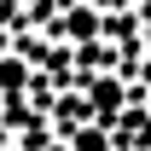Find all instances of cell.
Masks as SVG:
<instances>
[{"label":"cell","mask_w":151,"mask_h":151,"mask_svg":"<svg viewBox=\"0 0 151 151\" xmlns=\"http://www.w3.org/2000/svg\"><path fill=\"white\" fill-rule=\"evenodd\" d=\"M145 47H151V29H145Z\"/></svg>","instance_id":"7a4b0ae2"},{"label":"cell","mask_w":151,"mask_h":151,"mask_svg":"<svg viewBox=\"0 0 151 151\" xmlns=\"http://www.w3.org/2000/svg\"><path fill=\"white\" fill-rule=\"evenodd\" d=\"M70 145H76V151H105V128H76Z\"/></svg>","instance_id":"6da1fadb"}]
</instances>
